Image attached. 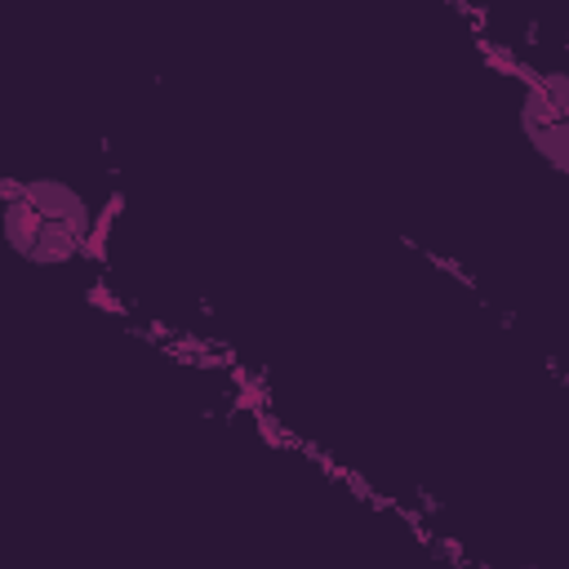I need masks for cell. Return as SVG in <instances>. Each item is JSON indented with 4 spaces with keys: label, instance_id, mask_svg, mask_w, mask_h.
<instances>
[{
    "label": "cell",
    "instance_id": "6da1fadb",
    "mask_svg": "<svg viewBox=\"0 0 569 569\" xmlns=\"http://www.w3.org/2000/svg\"><path fill=\"white\" fill-rule=\"evenodd\" d=\"M111 204L76 178H4L0 236L27 267H80L98 258L111 231Z\"/></svg>",
    "mask_w": 569,
    "mask_h": 569
},
{
    "label": "cell",
    "instance_id": "7a4b0ae2",
    "mask_svg": "<svg viewBox=\"0 0 569 569\" xmlns=\"http://www.w3.org/2000/svg\"><path fill=\"white\" fill-rule=\"evenodd\" d=\"M471 18V36L485 53V62H502L520 76H529L556 107L569 111V44L565 40H547L538 27H511V22H493V13L485 9H462Z\"/></svg>",
    "mask_w": 569,
    "mask_h": 569
},
{
    "label": "cell",
    "instance_id": "3957f363",
    "mask_svg": "<svg viewBox=\"0 0 569 569\" xmlns=\"http://www.w3.org/2000/svg\"><path fill=\"white\" fill-rule=\"evenodd\" d=\"M489 67L516 89V124H520L525 142H529L560 178H569V111L556 107L529 76H520V71H511V67H502V62H489Z\"/></svg>",
    "mask_w": 569,
    "mask_h": 569
}]
</instances>
